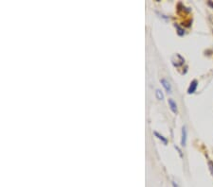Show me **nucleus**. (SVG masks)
<instances>
[{
	"mask_svg": "<svg viewBox=\"0 0 213 187\" xmlns=\"http://www.w3.org/2000/svg\"><path fill=\"white\" fill-rule=\"evenodd\" d=\"M172 63H173L174 66H180V65L183 64V63H184L185 59H184V58H183L182 56H180L179 54H176V55H174V56L172 57Z\"/></svg>",
	"mask_w": 213,
	"mask_h": 187,
	"instance_id": "obj_1",
	"label": "nucleus"
},
{
	"mask_svg": "<svg viewBox=\"0 0 213 187\" xmlns=\"http://www.w3.org/2000/svg\"><path fill=\"white\" fill-rule=\"evenodd\" d=\"M197 85H198L197 80H196V79L192 80V81H191L190 84H189V89H187V93H193L196 91V88H197Z\"/></svg>",
	"mask_w": 213,
	"mask_h": 187,
	"instance_id": "obj_2",
	"label": "nucleus"
},
{
	"mask_svg": "<svg viewBox=\"0 0 213 187\" xmlns=\"http://www.w3.org/2000/svg\"><path fill=\"white\" fill-rule=\"evenodd\" d=\"M168 103H169V106H170V110H172V113L176 114L178 113V110H177V105H176L175 102H174L172 98H170L168 100Z\"/></svg>",
	"mask_w": 213,
	"mask_h": 187,
	"instance_id": "obj_3",
	"label": "nucleus"
},
{
	"mask_svg": "<svg viewBox=\"0 0 213 187\" xmlns=\"http://www.w3.org/2000/svg\"><path fill=\"white\" fill-rule=\"evenodd\" d=\"M160 81L162 85H163V87L165 88V90L167 91V93H172V86H170V84L168 80H166L165 79H162Z\"/></svg>",
	"mask_w": 213,
	"mask_h": 187,
	"instance_id": "obj_4",
	"label": "nucleus"
},
{
	"mask_svg": "<svg viewBox=\"0 0 213 187\" xmlns=\"http://www.w3.org/2000/svg\"><path fill=\"white\" fill-rule=\"evenodd\" d=\"M186 143H187V130H186V127H182V138H181V144L183 147L186 146Z\"/></svg>",
	"mask_w": 213,
	"mask_h": 187,
	"instance_id": "obj_5",
	"label": "nucleus"
},
{
	"mask_svg": "<svg viewBox=\"0 0 213 187\" xmlns=\"http://www.w3.org/2000/svg\"><path fill=\"white\" fill-rule=\"evenodd\" d=\"M155 135L156 136V137L157 138H158V139H160L161 140V141L162 142H163L164 144H167L168 143V140L167 139H166L165 137H163V136H162L161 134H159L158 132H157V131H155Z\"/></svg>",
	"mask_w": 213,
	"mask_h": 187,
	"instance_id": "obj_6",
	"label": "nucleus"
},
{
	"mask_svg": "<svg viewBox=\"0 0 213 187\" xmlns=\"http://www.w3.org/2000/svg\"><path fill=\"white\" fill-rule=\"evenodd\" d=\"M155 95H156V97H157V99H159V100H162L164 98V96H163V93H162L161 90H159V89H157V90L155 91Z\"/></svg>",
	"mask_w": 213,
	"mask_h": 187,
	"instance_id": "obj_7",
	"label": "nucleus"
},
{
	"mask_svg": "<svg viewBox=\"0 0 213 187\" xmlns=\"http://www.w3.org/2000/svg\"><path fill=\"white\" fill-rule=\"evenodd\" d=\"M174 25H175V28H177V30H178L177 32H178V34H179V35H180V36H182L183 34H184V29H183L181 27H179V25H176V24Z\"/></svg>",
	"mask_w": 213,
	"mask_h": 187,
	"instance_id": "obj_8",
	"label": "nucleus"
},
{
	"mask_svg": "<svg viewBox=\"0 0 213 187\" xmlns=\"http://www.w3.org/2000/svg\"><path fill=\"white\" fill-rule=\"evenodd\" d=\"M175 148H176V149H177V151L179 152V154H180V156L182 157V152H181V150H180V148H179L178 147H176V146H175Z\"/></svg>",
	"mask_w": 213,
	"mask_h": 187,
	"instance_id": "obj_9",
	"label": "nucleus"
},
{
	"mask_svg": "<svg viewBox=\"0 0 213 187\" xmlns=\"http://www.w3.org/2000/svg\"><path fill=\"white\" fill-rule=\"evenodd\" d=\"M208 5H209V6H211V7H213V3L209 1V2H208Z\"/></svg>",
	"mask_w": 213,
	"mask_h": 187,
	"instance_id": "obj_10",
	"label": "nucleus"
}]
</instances>
